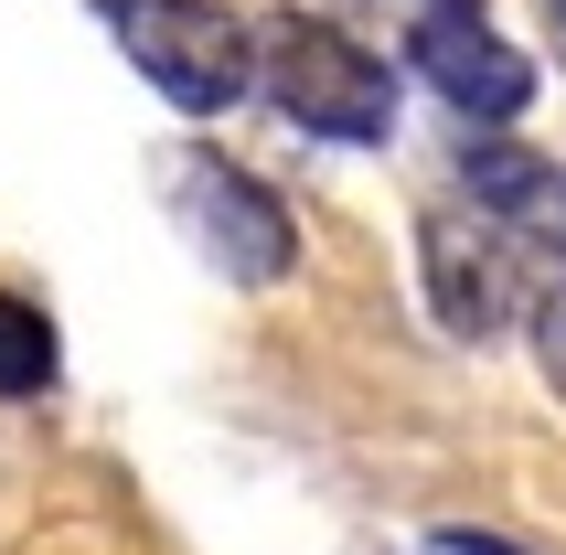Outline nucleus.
Returning <instances> with one entry per match:
<instances>
[{"instance_id":"8","label":"nucleus","mask_w":566,"mask_h":555,"mask_svg":"<svg viewBox=\"0 0 566 555\" xmlns=\"http://www.w3.org/2000/svg\"><path fill=\"white\" fill-rule=\"evenodd\" d=\"M428 555H524V545H503V534H481V524H439Z\"/></svg>"},{"instance_id":"6","label":"nucleus","mask_w":566,"mask_h":555,"mask_svg":"<svg viewBox=\"0 0 566 555\" xmlns=\"http://www.w3.org/2000/svg\"><path fill=\"white\" fill-rule=\"evenodd\" d=\"M460 171H471V192H492V203H524V192H545V171L524 150H503V139H471L460 150Z\"/></svg>"},{"instance_id":"1","label":"nucleus","mask_w":566,"mask_h":555,"mask_svg":"<svg viewBox=\"0 0 566 555\" xmlns=\"http://www.w3.org/2000/svg\"><path fill=\"white\" fill-rule=\"evenodd\" d=\"M256 96H268L289 128L353 139V150H375L385 128H396V64L364 54L343 22H300V11L256 32Z\"/></svg>"},{"instance_id":"9","label":"nucleus","mask_w":566,"mask_h":555,"mask_svg":"<svg viewBox=\"0 0 566 555\" xmlns=\"http://www.w3.org/2000/svg\"><path fill=\"white\" fill-rule=\"evenodd\" d=\"M545 11H556V32H566V0H545Z\"/></svg>"},{"instance_id":"5","label":"nucleus","mask_w":566,"mask_h":555,"mask_svg":"<svg viewBox=\"0 0 566 555\" xmlns=\"http://www.w3.org/2000/svg\"><path fill=\"white\" fill-rule=\"evenodd\" d=\"M54 385V321L32 300H0V396H43Z\"/></svg>"},{"instance_id":"7","label":"nucleus","mask_w":566,"mask_h":555,"mask_svg":"<svg viewBox=\"0 0 566 555\" xmlns=\"http://www.w3.org/2000/svg\"><path fill=\"white\" fill-rule=\"evenodd\" d=\"M535 353H545V385L566 396V278L545 289V300H535Z\"/></svg>"},{"instance_id":"4","label":"nucleus","mask_w":566,"mask_h":555,"mask_svg":"<svg viewBox=\"0 0 566 555\" xmlns=\"http://www.w3.org/2000/svg\"><path fill=\"white\" fill-rule=\"evenodd\" d=\"M407 64L460 107V118H481V128H492V118H524V96H535V64L513 54L481 11H428L417 43H407Z\"/></svg>"},{"instance_id":"10","label":"nucleus","mask_w":566,"mask_h":555,"mask_svg":"<svg viewBox=\"0 0 566 555\" xmlns=\"http://www.w3.org/2000/svg\"><path fill=\"white\" fill-rule=\"evenodd\" d=\"M439 11H471V0H439Z\"/></svg>"},{"instance_id":"2","label":"nucleus","mask_w":566,"mask_h":555,"mask_svg":"<svg viewBox=\"0 0 566 555\" xmlns=\"http://www.w3.org/2000/svg\"><path fill=\"white\" fill-rule=\"evenodd\" d=\"M128 64L150 75L182 118H214L235 96H256V32L224 0H107Z\"/></svg>"},{"instance_id":"3","label":"nucleus","mask_w":566,"mask_h":555,"mask_svg":"<svg viewBox=\"0 0 566 555\" xmlns=\"http://www.w3.org/2000/svg\"><path fill=\"white\" fill-rule=\"evenodd\" d=\"M182 214H192L203 256H214L235 289H279L289 256H300V235H289V203H279L268 182H247L235 160H192V171H182Z\"/></svg>"}]
</instances>
